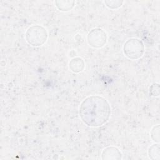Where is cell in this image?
I'll list each match as a JSON object with an SVG mask.
<instances>
[{
    "label": "cell",
    "instance_id": "obj_1",
    "mask_svg": "<svg viewBox=\"0 0 160 160\" xmlns=\"http://www.w3.org/2000/svg\"><path fill=\"white\" fill-rule=\"evenodd\" d=\"M111 109L108 101L103 97L93 95L85 98L79 108L82 121L88 126L98 127L109 119Z\"/></svg>",
    "mask_w": 160,
    "mask_h": 160
},
{
    "label": "cell",
    "instance_id": "obj_2",
    "mask_svg": "<svg viewBox=\"0 0 160 160\" xmlns=\"http://www.w3.org/2000/svg\"><path fill=\"white\" fill-rule=\"evenodd\" d=\"M48 31L45 28L40 25H32L29 27L25 32L26 42L32 46H41L47 41Z\"/></svg>",
    "mask_w": 160,
    "mask_h": 160
},
{
    "label": "cell",
    "instance_id": "obj_3",
    "mask_svg": "<svg viewBox=\"0 0 160 160\" xmlns=\"http://www.w3.org/2000/svg\"><path fill=\"white\" fill-rule=\"evenodd\" d=\"M144 45L142 41L137 38L128 39L123 46V53L125 56L131 60L141 58L144 53Z\"/></svg>",
    "mask_w": 160,
    "mask_h": 160
},
{
    "label": "cell",
    "instance_id": "obj_4",
    "mask_svg": "<svg viewBox=\"0 0 160 160\" xmlns=\"http://www.w3.org/2000/svg\"><path fill=\"white\" fill-rule=\"evenodd\" d=\"M108 39L106 32L101 28L92 29L87 36L88 44L94 48H101L103 47Z\"/></svg>",
    "mask_w": 160,
    "mask_h": 160
},
{
    "label": "cell",
    "instance_id": "obj_5",
    "mask_svg": "<svg viewBox=\"0 0 160 160\" xmlns=\"http://www.w3.org/2000/svg\"><path fill=\"white\" fill-rule=\"evenodd\" d=\"M122 153L120 150L114 146H109L104 148L101 152L102 159H121Z\"/></svg>",
    "mask_w": 160,
    "mask_h": 160
},
{
    "label": "cell",
    "instance_id": "obj_6",
    "mask_svg": "<svg viewBox=\"0 0 160 160\" xmlns=\"http://www.w3.org/2000/svg\"><path fill=\"white\" fill-rule=\"evenodd\" d=\"M69 68L72 72L79 73L84 70L85 68V62L81 58H74L69 61Z\"/></svg>",
    "mask_w": 160,
    "mask_h": 160
},
{
    "label": "cell",
    "instance_id": "obj_7",
    "mask_svg": "<svg viewBox=\"0 0 160 160\" xmlns=\"http://www.w3.org/2000/svg\"><path fill=\"white\" fill-rule=\"evenodd\" d=\"M56 7L61 11H71L75 5L74 1H56L54 2Z\"/></svg>",
    "mask_w": 160,
    "mask_h": 160
},
{
    "label": "cell",
    "instance_id": "obj_8",
    "mask_svg": "<svg viewBox=\"0 0 160 160\" xmlns=\"http://www.w3.org/2000/svg\"><path fill=\"white\" fill-rule=\"evenodd\" d=\"M148 156L151 159H159V144H154L149 148Z\"/></svg>",
    "mask_w": 160,
    "mask_h": 160
},
{
    "label": "cell",
    "instance_id": "obj_9",
    "mask_svg": "<svg viewBox=\"0 0 160 160\" xmlns=\"http://www.w3.org/2000/svg\"><path fill=\"white\" fill-rule=\"evenodd\" d=\"M106 6L111 9H116L121 7L122 5V1H104Z\"/></svg>",
    "mask_w": 160,
    "mask_h": 160
},
{
    "label": "cell",
    "instance_id": "obj_10",
    "mask_svg": "<svg viewBox=\"0 0 160 160\" xmlns=\"http://www.w3.org/2000/svg\"><path fill=\"white\" fill-rule=\"evenodd\" d=\"M151 137L152 139L157 142H159V126H154L151 131Z\"/></svg>",
    "mask_w": 160,
    "mask_h": 160
}]
</instances>
